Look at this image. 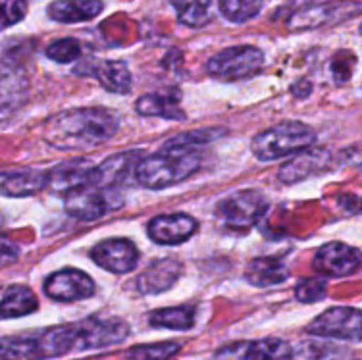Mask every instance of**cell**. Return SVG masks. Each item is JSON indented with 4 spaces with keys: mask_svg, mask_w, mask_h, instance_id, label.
<instances>
[{
    "mask_svg": "<svg viewBox=\"0 0 362 360\" xmlns=\"http://www.w3.org/2000/svg\"><path fill=\"white\" fill-rule=\"evenodd\" d=\"M197 308L193 305L168 306L148 314V324L153 327H166L175 332H185L195 326Z\"/></svg>",
    "mask_w": 362,
    "mask_h": 360,
    "instance_id": "25",
    "label": "cell"
},
{
    "mask_svg": "<svg viewBox=\"0 0 362 360\" xmlns=\"http://www.w3.org/2000/svg\"><path fill=\"white\" fill-rule=\"evenodd\" d=\"M314 268L322 276H351L361 268V250L341 241L326 243L314 257Z\"/></svg>",
    "mask_w": 362,
    "mask_h": 360,
    "instance_id": "13",
    "label": "cell"
},
{
    "mask_svg": "<svg viewBox=\"0 0 362 360\" xmlns=\"http://www.w3.org/2000/svg\"><path fill=\"white\" fill-rule=\"evenodd\" d=\"M243 360H293V349L287 341L266 337L249 343Z\"/></svg>",
    "mask_w": 362,
    "mask_h": 360,
    "instance_id": "27",
    "label": "cell"
},
{
    "mask_svg": "<svg viewBox=\"0 0 362 360\" xmlns=\"http://www.w3.org/2000/svg\"><path fill=\"white\" fill-rule=\"evenodd\" d=\"M28 14V0H0V29H8Z\"/></svg>",
    "mask_w": 362,
    "mask_h": 360,
    "instance_id": "33",
    "label": "cell"
},
{
    "mask_svg": "<svg viewBox=\"0 0 362 360\" xmlns=\"http://www.w3.org/2000/svg\"><path fill=\"white\" fill-rule=\"evenodd\" d=\"M307 333L316 337H329V339L361 341L362 314L358 308H353V306L327 308L308 324Z\"/></svg>",
    "mask_w": 362,
    "mask_h": 360,
    "instance_id": "9",
    "label": "cell"
},
{
    "mask_svg": "<svg viewBox=\"0 0 362 360\" xmlns=\"http://www.w3.org/2000/svg\"><path fill=\"white\" fill-rule=\"evenodd\" d=\"M177 20L187 28H204L212 20V0H170Z\"/></svg>",
    "mask_w": 362,
    "mask_h": 360,
    "instance_id": "26",
    "label": "cell"
},
{
    "mask_svg": "<svg viewBox=\"0 0 362 360\" xmlns=\"http://www.w3.org/2000/svg\"><path fill=\"white\" fill-rule=\"evenodd\" d=\"M143 158L139 151L118 153L106 158L103 164L95 166V187L100 189H119L129 185L135 180V168Z\"/></svg>",
    "mask_w": 362,
    "mask_h": 360,
    "instance_id": "14",
    "label": "cell"
},
{
    "mask_svg": "<svg viewBox=\"0 0 362 360\" xmlns=\"http://www.w3.org/2000/svg\"><path fill=\"white\" fill-rule=\"evenodd\" d=\"M135 110L141 116H158L166 120H185V112L181 108V91L177 87H168L164 91L148 93L137 98Z\"/></svg>",
    "mask_w": 362,
    "mask_h": 360,
    "instance_id": "20",
    "label": "cell"
},
{
    "mask_svg": "<svg viewBox=\"0 0 362 360\" xmlns=\"http://www.w3.org/2000/svg\"><path fill=\"white\" fill-rule=\"evenodd\" d=\"M289 277V266L279 257L252 258L245 268V279L255 287H272Z\"/></svg>",
    "mask_w": 362,
    "mask_h": 360,
    "instance_id": "23",
    "label": "cell"
},
{
    "mask_svg": "<svg viewBox=\"0 0 362 360\" xmlns=\"http://www.w3.org/2000/svg\"><path fill=\"white\" fill-rule=\"evenodd\" d=\"M181 345L175 341H162L151 345L133 347L127 353V360H170L174 354L180 353Z\"/></svg>",
    "mask_w": 362,
    "mask_h": 360,
    "instance_id": "30",
    "label": "cell"
},
{
    "mask_svg": "<svg viewBox=\"0 0 362 360\" xmlns=\"http://www.w3.org/2000/svg\"><path fill=\"white\" fill-rule=\"evenodd\" d=\"M199 229V222L185 212L162 214L153 218L146 226V233L158 245H180L193 237Z\"/></svg>",
    "mask_w": 362,
    "mask_h": 360,
    "instance_id": "15",
    "label": "cell"
},
{
    "mask_svg": "<svg viewBox=\"0 0 362 360\" xmlns=\"http://www.w3.org/2000/svg\"><path fill=\"white\" fill-rule=\"evenodd\" d=\"M20 257V247L10 237L0 233V264H12Z\"/></svg>",
    "mask_w": 362,
    "mask_h": 360,
    "instance_id": "35",
    "label": "cell"
},
{
    "mask_svg": "<svg viewBox=\"0 0 362 360\" xmlns=\"http://www.w3.org/2000/svg\"><path fill=\"white\" fill-rule=\"evenodd\" d=\"M45 54L56 64H71L81 58L83 49H81V42L77 39L66 37V39H58V41L50 42L47 50H45Z\"/></svg>",
    "mask_w": 362,
    "mask_h": 360,
    "instance_id": "31",
    "label": "cell"
},
{
    "mask_svg": "<svg viewBox=\"0 0 362 360\" xmlns=\"http://www.w3.org/2000/svg\"><path fill=\"white\" fill-rule=\"evenodd\" d=\"M39 308L37 295L25 285L8 287L4 297L0 298V318H21Z\"/></svg>",
    "mask_w": 362,
    "mask_h": 360,
    "instance_id": "24",
    "label": "cell"
},
{
    "mask_svg": "<svg viewBox=\"0 0 362 360\" xmlns=\"http://www.w3.org/2000/svg\"><path fill=\"white\" fill-rule=\"evenodd\" d=\"M181 270L183 266L175 258L154 260L137 277V289L143 295H158L162 291H168L180 279Z\"/></svg>",
    "mask_w": 362,
    "mask_h": 360,
    "instance_id": "19",
    "label": "cell"
},
{
    "mask_svg": "<svg viewBox=\"0 0 362 360\" xmlns=\"http://www.w3.org/2000/svg\"><path fill=\"white\" fill-rule=\"evenodd\" d=\"M327 293V284L324 277H307L297 284L295 287V297L299 303H305V305H313V303H318L322 298L326 297Z\"/></svg>",
    "mask_w": 362,
    "mask_h": 360,
    "instance_id": "32",
    "label": "cell"
},
{
    "mask_svg": "<svg viewBox=\"0 0 362 360\" xmlns=\"http://www.w3.org/2000/svg\"><path fill=\"white\" fill-rule=\"evenodd\" d=\"M103 0H54L47 8V14L58 23H83L103 14Z\"/></svg>",
    "mask_w": 362,
    "mask_h": 360,
    "instance_id": "22",
    "label": "cell"
},
{
    "mask_svg": "<svg viewBox=\"0 0 362 360\" xmlns=\"http://www.w3.org/2000/svg\"><path fill=\"white\" fill-rule=\"evenodd\" d=\"M268 201L260 191L245 189L237 191L216 204L218 220L230 229H249L264 218Z\"/></svg>",
    "mask_w": 362,
    "mask_h": 360,
    "instance_id": "6",
    "label": "cell"
},
{
    "mask_svg": "<svg viewBox=\"0 0 362 360\" xmlns=\"http://www.w3.org/2000/svg\"><path fill=\"white\" fill-rule=\"evenodd\" d=\"M202 153L199 146L166 143L158 153L151 154L135 168V181L146 189H168L191 178L201 168Z\"/></svg>",
    "mask_w": 362,
    "mask_h": 360,
    "instance_id": "3",
    "label": "cell"
},
{
    "mask_svg": "<svg viewBox=\"0 0 362 360\" xmlns=\"http://www.w3.org/2000/svg\"><path fill=\"white\" fill-rule=\"evenodd\" d=\"M334 156L326 149H307L305 153L297 154V158L287 162L279 170V180L284 183H297L308 180L313 175H320L332 168Z\"/></svg>",
    "mask_w": 362,
    "mask_h": 360,
    "instance_id": "17",
    "label": "cell"
},
{
    "mask_svg": "<svg viewBox=\"0 0 362 360\" xmlns=\"http://www.w3.org/2000/svg\"><path fill=\"white\" fill-rule=\"evenodd\" d=\"M316 143V132L303 122H281V124L268 127L252 139V154L262 162L287 158L295 154L305 153Z\"/></svg>",
    "mask_w": 362,
    "mask_h": 360,
    "instance_id": "4",
    "label": "cell"
},
{
    "mask_svg": "<svg viewBox=\"0 0 362 360\" xmlns=\"http://www.w3.org/2000/svg\"><path fill=\"white\" fill-rule=\"evenodd\" d=\"M124 204L122 193L116 189H100L90 185V187L77 189L74 193L64 197V208L66 214L81 220V222H93L103 218L112 210H118Z\"/></svg>",
    "mask_w": 362,
    "mask_h": 360,
    "instance_id": "7",
    "label": "cell"
},
{
    "mask_svg": "<svg viewBox=\"0 0 362 360\" xmlns=\"http://www.w3.org/2000/svg\"><path fill=\"white\" fill-rule=\"evenodd\" d=\"M90 185H95V164L89 160L64 162L47 172V187L62 197Z\"/></svg>",
    "mask_w": 362,
    "mask_h": 360,
    "instance_id": "16",
    "label": "cell"
},
{
    "mask_svg": "<svg viewBox=\"0 0 362 360\" xmlns=\"http://www.w3.org/2000/svg\"><path fill=\"white\" fill-rule=\"evenodd\" d=\"M129 335V326L119 318H87L74 324L49 327L37 337L42 359L62 356L70 351H93L118 345Z\"/></svg>",
    "mask_w": 362,
    "mask_h": 360,
    "instance_id": "2",
    "label": "cell"
},
{
    "mask_svg": "<svg viewBox=\"0 0 362 360\" xmlns=\"http://www.w3.org/2000/svg\"><path fill=\"white\" fill-rule=\"evenodd\" d=\"M85 68L108 93L126 95L132 91V71L122 60H97L87 64Z\"/></svg>",
    "mask_w": 362,
    "mask_h": 360,
    "instance_id": "21",
    "label": "cell"
},
{
    "mask_svg": "<svg viewBox=\"0 0 362 360\" xmlns=\"http://www.w3.org/2000/svg\"><path fill=\"white\" fill-rule=\"evenodd\" d=\"M47 189V172L21 168V170H4L0 172V197H33Z\"/></svg>",
    "mask_w": 362,
    "mask_h": 360,
    "instance_id": "18",
    "label": "cell"
},
{
    "mask_svg": "<svg viewBox=\"0 0 362 360\" xmlns=\"http://www.w3.org/2000/svg\"><path fill=\"white\" fill-rule=\"evenodd\" d=\"M119 127V116L103 106L58 112L45 122L42 137L58 151H89L108 143Z\"/></svg>",
    "mask_w": 362,
    "mask_h": 360,
    "instance_id": "1",
    "label": "cell"
},
{
    "mask_svg": "<svg viewBox=\"0 0 362 360\" xmlns=\"http://www.w3.org/2000/svg\"><path fill=\"white\" fill-rule=\"evenodd\" d=\"M264 0H220V12L231 23H245L262 10Z\"/></svg>",
    "mask_w": 362,
    "mask_h": 360,
    "instance_id": "29",
    "label": "cell"
},
{
    "mask_svg": "<svg viewBox=\"0 0 362 360\" xmlns=\"http://www.w3.org/2000/svg\"><path fill=\"white\" fill-rule=\"evenodd\" d=\"M90 260L112 274H127L139 262V249L129 239H105L90 249Z\"/></svg>",
    "mask_w": 362,
    "mask_h": 360,
    "instance_id": "12",
    "label": "cell"
},
{
    "mask_svg": "<svg viewBox=\"0 0 362 360\" xmlns=\"http://www.w3.org/2000/svg\"><path fill=\"white\" fill-rule=\"evenodd\" d=\"M2 223H4V216H2V212H0V228H2Z\"/></svg>",
    "mask_w": 362,
    "mask_h": 360,
    "instance_id": "36",
    "label": "cell"
},
{
    "mask_svg": "<svg viewBox=\"0 0 362 360\" xmlns=\"http://www.w3.org/2000/svg\"><path fill=\"white\" fill-rule=\"evenodd\" d=\"M0 360H42L37 337H0Z\"/></svg>",
    "mask_w": 362,
    "mask_h": 360,
    "instance_id": "28",
    "label": "cell"
},
{
    "mask_svg": "<svg viewBox=\"0 0 362 360\" xmlns=\"http://www.w3.org/2000/svg\"><path fill=\"white\" fill-rule=\"evenodd\" d=\"M355 62L356 58L353 52H349V50H339V52L334 56V60H332V76H334L335 81L345 83L347 79H351Z\"/></svg>",
    "mask_w": 362,
    "mask_h": 360,
    "instance_id": "34",
    "label": "cell"
},
{
    "mask_svg": "<svg viewBox=\"0 0 362 360\" xmlns=\"http://www.w3.org/2000/svg\"><path fill=\"white\" fill-rule=\"evenodd\" d=\"M361 14V4L356 0H335V2H320V4H308L305 8L295 10L287 28L289 31H308V29L324 28L332 23H341Z\"/></svg>",
    "mask_w": 362,
    "mask_h": 360,
    "instance_id": "8",
    "label": "cell"
},
{
    "mask_svg": "<svg viewBox=\"0 0 362 360\" xmlns=\"http://www.w3.org/2000/svg\"><path fill=\"white\" fill-rule=\"evenodd\" d=\"M264 66L262 50L252 45H237L220 50L206 62V71L222 81H239L258 74Z\"/></svg>",
    "mask_w": 362,
    "mask_h": 360,
    "instance_id": "5",
    "label": "cell"
},
{
    "mask_svg": "<svg viewBox=\"0 0 362 360\" xmlns=\"http://www.w3.org/2000/svg\"><path fill=\"white\" fill-rule=\"evenodd\" d=\"M42 291L56 303H77L95 295V281L77 268H64L45 279Z\"/></svg>",
    "mask_w": 362,
    "mask_h": 360,
    "instance_id": "11",
    "label": "cell"
},
{
    "mask_svg": "<svg viewBox=\"0 0 362 360\" xmlns=\"http://www.w3.org/2000/svg\"><path fill=\"white\" fill-rule=\"evenodd\" d=\"M29 97L28 71L16 60H0V122L12 118Z\"/></svg>",
    "mask_w": 362,
    "mask_h": 360,
    "instance_id": "10",
    "label": "cell"
}]
</instances>
